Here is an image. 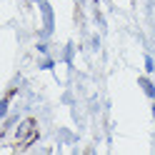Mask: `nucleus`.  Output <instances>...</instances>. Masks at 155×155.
I'll list each match as a JSON object with an SVG mask.
<instances>
[{
    "label": "nucleus",
    "instance_id": "1",
    "mask_svg": "<svg viewBox=\"0 0 155 155\" xmlns=\"http://www.w3.org/2000/svg\"><path fill=\"white\" fill-rule=\"evenodd\" d=\"M35 138H38V123L33 118H25L15 130V143L20 145V148H28Z\"/></svg>",
    "mask_w": 155,
    "mask_h": 155
},
{
    "label": "nucleus",
    "instance_id": "2",
    "mask_svg": "<svg viewBox=\"0 0 155 155\" xmlns=\"http://www.w3.org/2000/svg\"><path fill=\"white\" fill-rule=\"evenodd\" d=\"M140 88L145 90V95H148V98H155V88H153V83L148 80V78H140Z\"/></svg>",
    "mask_w": 155,
    "mask_h": 155
},
{
    "label": "nucleus",
    "instance_id": "3",
    "mask_svg": "<svg viewBox=\"0 0 155 155\" xmlns=\"http://www.w3.org/2000/svg\"><path fill=\"white\" fill-rule=\"evenodd\" d=\"M153 118H155V105H153Z\"/></svg>",
    "mask_w": 155,
    "mask_h": 155
}]
</instances>
